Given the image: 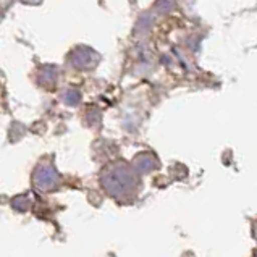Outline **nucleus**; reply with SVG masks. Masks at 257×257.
<instances>
[{
	"label": "nucleus",
	"mask_w": 257,
	"mask_h": 257,
	"mask_svg": "<svg viewBox=\"0 0 257 257\" xmlns=\"http://www.w3.org/2000/svg\"><path fill=\"white\" fill-rule=\"evenodd\" d=\"M100 181L107 193L118 201L133 199L139 188L138 172L124 162L107 167L100 176Z\"/></svg>",
	"instance_id": "f257e3e1"
},
{
	"label": "nucleus",
	"mask_w": 257,
	"mask_h": 257,
	"mask_svg": "<svg viewBox=\"0 0 257 257\" xmlns=\"http://www.w3.org/2000/svg\"><path fill=\"white\" fill-rule=\"evenodd\" d=\"M34 186L39 191H52L60 183V176L52 165H41L34 172Z\"/></svg>",
	"instance_id": "f03ea898"
},
{
	"label": "nucleus",
	"mask_w": 257,
	"mask_h": 257,
	"mask_svg": "<svg viewBox=\"0 0 257 257\" xmlns=\"http://www.w3.org/2000/svg\"><path fill=\"white\" fill-rule=\"evenodd\" d=\"M70 60L73 63V67L78 70H92L97 67L100 57L95 50L89 47H76L71 52Z\"/></svg>",
	"instance_id": "7ed1b4c3"
},
{
	"label": "nucleus",
	"mask_w": 257,
	"mask_h": 257,
	"mask_svg": "<svg viewBox=\"0 0 257 257\" xmlns=\"http://www.w3.org/2000/svg\"><path fill=\"white\" fill-rule=\"evenodd\" d=\"M159 167V160L151 156V154H139L135 160V170L136 172H144V173H149L152 170H156Z\"/></svg>",
	"instance_id": "20e7f679"
},
{
	"label": "nucleus",
	"mask_w": 257,
	"mask_h": 257,
	"mask_svg": "<svg viewBox=\"0 0 257 257\" xmlns=\"http://www.w3.org/2000/svg\"><path fill=\"white\" fill-rule=\"evenodd\" d=\"M57 78H58V70H57V67H52V65H49V67H44L38 73L39 84L44 86V87H47V89H50V87L55 86Z\"/></svg>",
	"instance_id": "39448f33"
},
{
	"label": "nucleus",
	"mask_w": 257,
	"mask_h": 257,
	"mask_svg": "<svg viewBox=\"0 0 257 257\" xmlns=\"http://www.w3.org/2000/svg\"><path fill=\"white\" fill-rule=\"evenodd\" d=\"M79 99H81V95H79V92H78V91H75V89L67 91V94L63 95V100L67 102L68 105H71V107L78 105V104H79Z\"/></svg>",
	"instance_id": "423d86ee"
},
{
	"label": "nucleus",
	"mask_w": 257,
	"mask_h": 257,
	"mask_svg": "<svg viewBox=\"0 0 257 257\" xmlns=\"http://www.w3.org/2000/svg\"><path fill=\"white\" fill-rule=\"evenodd\" d=\"M29 205H31V197L29 196H20L13 201V207L18 210H26L29 209Z\"/></svg>",
	"instance_id": "0eeeda50"
},
{
	"label": "nucleus",
	"mask_w": 257,
	"mask_h": 257,
	"mask_svg": "<svg viewBox=\"0 0 257 257\" xmlns=\"http://www.w3.org/2000/svg\"><path fill=\"white\" fill-rule=\"evenodd\" d=\"M23 2H26V4H39L41 0H23Z\"/></svg>",
	"instance_id": "6e6552de"
}]
</instances>
